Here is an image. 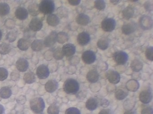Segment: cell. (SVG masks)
<instances>
[{
    "instance_id": "37",
    "label": "cell",
    "mask_w": 153,
    "mask_h": 114,
    "mask_svg": "<svg viewBox=\"0 0 153 114\" xmlns=\"http://www.w3.org/2000/svg\"><path fill=\"white\" fill-rule=\"evenodd\" d=\"M94 7L98 10H103L106 7V4L103 0H96L94 1Z\"/></svg>"
},
{
    "instance_id": "23",
    "label": "cell",
    "mask_w": 153,
    "mask_h": 114,
    "mask_svg": "<svg viewBox=\"0 0 153 114\" xmlns=\"http://www.w3.org/2000/svg\"><path fill=\"white\" fill-rule=\"evenodd\" d=\"M135 12V9L132 5H129L122 11L123 18L124 19L129 20L132 18Z\"/></svg>"
},
{
    "instance_id": "33",
    "label": "cell",
    "mask_w": 153,
    "mask_h": 114,
    "mask_svg": "<svg viewBox=\"0 0 153 114\" xmlns=\"http://www.w3.org/2000/svg\"><path fill=\"white\" fill-rule=\"evenodd\" d=\"M59 108L57 103L54 102L51 104L47 109L48 114H59Z\"/></svg>"
},
{
    "instance_id": "27",
    "label": "cell",
    "mask_w": 153,
    "mask_h": 114,
    "mask_svg": "<svg viewBox=\"0 0 153 114\" xmlns=\"http://www.w3.org/2000/svg\"><path fill=\"white\" fill-rule=\"evenodd\" d=\"M31 46L33 51L38 52L42 50L45 47V45L43 40L36 39L32 42Z\"/></svg>"
},
{
    "instance_id": "16",
    "label": "cell",
    "mask_w": 153,
    "mask_h": 114,
    "mask_svg": "<svg viewBox=\"0 0 153 114\" xmlns=\"http://www.w3.org/2000/svg\"><path fill=\"white\" fill-rule=\"evenodd\" d=\"M28 12L26 8L23 7H19L15 11V15L18 19L24 20L26 19L28 16Z\"/></svg>"
},
{
    "instance_id": "5",
    "label": "cell",
    "mask_w": 153,
    "mask_h": 114,
    "mask_svg": "<svg viewBox=\"0 0 153 114\" xmlns=\"http://www.w3.org/2000/svg\"><path fill=\"white\" fill-rule=\"evenodd\" d=\"M153 99L152 91L150 87H147L146 89L140 92L139 94L140 101L141 103L145 105H147L151 102Z\"/></svg>"
},
{
    "instance_id": "39",
    "label": "cell",
    "mask_w": 153,
    "mask_h": 114,
    "mask_svg": "<svg viewBox=\"0 0 153 114\" xmlns=\"http://www.w3.org/2000/svg\"><path fill=\"white\" fill-rule=\"evenodd\" d=\"M8 76V71L4 67H0V81L6 80Z\"/></svg>"
},
{
    "instance_id": "22",
    "label": "cell",
    "mask_w": 153,
    "mask_h": 114,
    "mask_svg": "<svg viewBox=\"0 0 153 114\" xmlns=\"http://www.w3.org/2000/svg\"><path fill=\"white\" fill-rule=\"evenodd\" d=\"M98 104L99 102L96 98L91 97L89 98L86 102V107L90 111H94L97 108Z\"/></svg>"
},
{
    "instance_id": "48",
    "label": "cell",
    "mask_w": 153,
    "mask_h": 114,
    "mask_svg": "<svg viewBox=\"0 0 153 114\" xmlns=\"http://www.w3.org/2000/svg\"><path fill=\"white\" fill-rule=\"evenodd\" d=\"M123 114H136V112L135 110H132V109L129 110H126Z\"/></svg>"
},
{
    "instance_id": "24",
    "label": "cell",
    "mask_w": 153,
    "mask_h": 114,
    "mask_svg": "<svg viewBox=\"0 0 153 114\" xmlns=\"http://www.w3.org/2000/svg\"><path fill=\"white\" fill-rule=\"evenodd\" d=\"M46 21L49 26L55 27L59 24L60 19L57 15L52 13L47 16Z\"/></svg>"
},
{
    "instance_id": "19",
    "label": "cell",
    "mask_w": 153,
    "mask_h": 114,
    "mask_svg": "<svg viewBox=\"0 0 153 114\" xmlns=\"http://www.w3.org/2000/svg\"><path fill=\"white\" fill-rule=\"evenodd\" d=\"M45 90L50 93H52L59 87V83L55 79L49 80L45 84Z\"/></svg>"
},
{
    "instance_id": "21",
    "label": "cell",
    "mask_w": 153,
    "mask_h": 114,
    "mask_svg": "<svg viewBox=\"0 0 153 114\" xmlns=\"http://www.w3.org/2000/svg\"><path fill=\"white\" fill-rule=\"evenodd\" d=\"M31 43V41L29 39L24 37L19 39L18 42L17 46L21 50L26 51L29 49Z\"/></svg>"
},
{
    "instance_id": "3",
    "label": "cell",
    "mask_w": 153,
    "mask_h": 114,
    "mask_svg": "<svg viewBox=\"0 0 153 114\" xmlns=\"http://www.w3.org/2000/svg\"><path fill=\"white\" fill-rule=\"evenodd\" d=\"M55 3L52 0H43L39 4L40 12L44 15L52 14L55 10Z\"/></svg>"
},
{
    "instance_id": "18",
    "label": "cell",
    "mask_w": 153,
    "mask_h": 114,
    "mask_svg": "<svg viewBox=\"0 0 153 114\" xmlns=\"http://www.w3.org/2000/svg\"><path fill=\"white\" fill-rule=\"evenodd\" d=\"M128 94V89L123 86L118 87L115 92V97L118 100L124 99Z\"/></svg>"
},
{
    "instance_id": "32",
    "label": "cell",
    "mask_w": 153,
    "mask_h": 114,
    "mask_svg": "<svg viewBox=\"0 0 153 114\" xmlns=\"http://www.w3.org/2000/svg\"><path fill=\"white\" fill-rule=\"evenodd\" d=\"M11 50V47L9 44L3 42L0 44V53L2 55H6Z\"/></svg>"
},
{
    "instance_id": "1",
    "label": "cell",
    "mask_w": 153,
    "mask_h": 114,
    "mask_svg": "<svg viewBox=\"0 0 153 114\" xmlns=\"http://www.w3.org/2000/svg\"><path fill=\"white\" fill-rule=\"evenodd\" d=\"M79 84L76 79L68 78L64 82L63 89L67 94H76L79 90Z\"/></svg>"
},
{
    "instance_id": "25",
    "label": "cell",
    "mask_w": 153,
    "mask_h": 114,
    "mask_svg": "<svg viewBox=\"0 0 153 114\" xmlns=\"http://www.w3.org/2000/svg\"><path fill=\"white\" fill-rule=\"evenodd\" d=\"M28 13L33 17H36L39 14L40 12L39 10V4L37 3L33 2L30 4L27 8Z\"/></svg>"
},
{
    "instance_id": "4",
    "label": "cell",
    "mask_w": 153,
    "mask_h": 114,
    "mask_svg": "<svg viewBox=\"0 0 153 114\" xmlns=\"http://www.w3.org/2000/svg\"><path fill=\"white\" fill-rule=\"evenodd\" d=\"M112 57L115 63L119 65H124L128 59V55L127 53L123 51L115 52L113 54Z\"/></svg>"
},
{
    "instance_id": "13",
    "label": "cell",
    "mask_w": 153,
    "mask_h": 114,
    "mask_svg": "<svg viewBox=\"0 0 153 114\" xmlns=\"http://www.w3.org/2000/svg\"><path fill=\"white\" fill-rule=\"evenodd\" d=\"M91 38L90 34L85 31H83L78 35L77 42L81 46L87 45L90 42Z\"/></svg>"
},
{
    "instance_id": "11",
    "label": "cell",
    "mask_w": 153,
    "mask_h": 114,
    "mask_svg": "<svg viewBox=\"0 0 153 114\" xmlns=\"http://www.w3.org/2000/svg\"><path fill=\"white\" fill-rule=\"evenodd\" d=\"M137 28V25L135 22H129L124 24L122 27V31L124 34L128 35L134 33Z\"/></svg>"
},
{
    "instance_id": "36",
    "label": "cell",
    "mask_w": 153,
    "mask_h": 114,
    "mask_svg": "<svg viewBox=\"0 0 153 114\" xmlns=\"http://www.w3.org/2000/svg\"><path fill=\"white\" fill-rule=\"evenodd\" d=\"M17 37V32L15 30L10 31L6 35V39L10 42H12L16 41Z\"/></svg>"
},
{
    "instance_id": "7",
    "label": "cell",
    "mask_w": 153,
    "mask_h": 114,
    "mask_svg": "<svg viewBox=\"0 0 153 114\" xmlns=\"http://www.w3.org/2000/svg\"><path fill=\"white\" fill-rule=\"evenodd\" d=\"M105 77L109 82L113 84H118L120 80V75L117 71L110 69L106 72Z\"/></svg>"
},
{
    "instance_id": "17",
    "label": "cell",
    "mask_w": 153,
    "mask_h": 114,
    "mask_svg": "<svg viewBox=\"0 0 153 114\" xmlns=\"http://www.w3.org/2000/svg\"><path fill=\"white\" fill-rule=\"evenodd\" d=\"M16 66L19 71L25 72L27 70L29 67V63L25 58H20L17 61Z\"/></svg>"
},
{
    "instance_id": "42",
    "label": "cell",
    "mask_w": 153,
    "mask_h": 114,
    "mask_svg": "<svg viewBox=\"0 0 153 114\" xmlns=\"http://www.w3.org/2000/svg\"><path fill=\"white\" fill-rule=\"evenodd\" d=\"M26 102V97L25 95H21L17 99V102L18 104L23 105Z\"/></svg>"
},
{
    "instance_id": "30",
    "label": "cell",
    "mask_w": 153,
    "mask_h": 114,
    "mask_svg": "<svg viewBox=\"0 0 153 114\" xmlns=\"http://www.w3.org/2000/svg\"><path fill=\"white\" fill-rule=\"evenodd\" d=\"M143 67V63L138 59L133 60L131 63V69L134 72L140 71Z\"/></svg>"
},
{
    "instance_id": "29",
    "label": "cell",
    "mask_w": 153,
    "mask_h": 114,
    "mask_svg": "<svg viewBox=\"0 0 153 114\" xmlns=\"http://www.w3.org/2000/svg\"><path fill=\"white\" fill-rule=\"evenodd\" d=\"M24 80L26 83L32 84L35 82L36 76L33 72L29 71L24 75Z\"/></svg>"
},
{
    "instance_id": "41",
    "label": "cell",
    "mask_w": 153,
    "mask_h": 114,
    "mask_svg": "<svg viewBox=\"0 0 153 114\" xmlns=\"http://www.w3.org/2000/svg\"><path fill=\"white\" fill-rule=\"evenodd\" d=\"M141 114H153V108L150 106H145L142 107Z\"/></svg>"
},
{
    "instance_id": "35",
    "label": "cell",
    "mask_w": 153,
    "mask_h": 114,
    "mask_svg": "<svg viewBox=\"0 0 153 114\" xmlns=\"http://www.w3.org/2000/svg\"><path fill=\"white\" fill-rule=\"evenodd\" d=\"M68 36L65 32H61L57 34V42L59 43L63 44L68 40Z\"/></svg>"
},
{
    "instance_id": "47",
    "label": "cell",
    "mask_w": 153,
    "mask_h": 114,
    "mask_svg": "<svg viewBox=\"0 0 153 114\" xmlns=\"http://www.w3.org/2000/svg\"><path fill=\"white\" fill-rule=\"evenodd\" d=\"M16 75H14L13 73H12L11 74V77L13 80H17L18 79H19V74H17V73H16Z\"/></svg>"
},
{
    "instance_id": "9",
    "label": "cell",
    "mask_w": 153,
    "mask_h": 114,
    "mask_svg": "<svg viewBox=\"0 0 153 114\" xmlns=\"http://www.w3.org/2000/svg\"><path fill=\"white\" fill-rule=\"evenodd\" d=\"M45 47H51L53 46L57 42V33L56 31H52L43 41Z\"/></svg>"
},
{
    "instance_id": "52",
    "label": "cell",
    "mask_w": 153,
    "mask_h": 114,
    "mask_svg": "<svg viewBox=\"0 0 153 114\" xmlns=\"http://www.w3.org/2000/svg\"><path fill=\"white\" fill-rule=\"evenodd\" d=\"M1 97H0V101H1Z\"/></svg>"
},
{
    "instance_id": "20",
    "label": "cell",
    "mask_w": 153,
    "mask_h": 114,
    "mask_svg": "<svg viewBox=\"0 0 153 114\" xmlns=\"http://www.w3.org/2000/svg\"><path fill=\"white\" fill-rule=\"evenodd\" d=\"M76 22L79 25L82 26H86L90 22V18L86 14L84 13L79 14L76 17Z\"/></svg>"
},
{
    "instance_id": "45",
    "label": "cell",
    "mask_w": 153,
    "mask_h": 114,
    "mask_svg": "<svg viewBox=\"0 0 153 114\" xmlns=\"http://www.w3.org/2000/svg\"><path fill=\"white\" fill-rule=\"evenodd\" d=\"M68 1L71 5L76 6L80 4L81 1L80 0H69Z\"/></svg>"
},
{
    "instance_id": "49",
    "label": "cell",
    "mask_w": 153,
    "mask_h": 114,
    "mask_svg": "<svg viewBox=\"0 0 153 114\" xmlns=\"http://www.w3.org/2000/svg\"><path fill=\"white\" fill-rule=\"evenodd\" d=\"M5 110V109L4 106L0 104V114H4Z\"/></svg>"
},
{
    "instance_id": "14",
    "label": "cell",
    "mask_w": 153,
    "mask_h": 114,
    "mask_svg": "<svg viewBox=\"0 0 153 114\" xmlns=\"http://www.w3.org/2000/svg\"><path fill=\"white\" fill-rule=\"evenodd\" d=\"M62 50L64 56L67 57H71L74 55L76 53V46L71 43L66 44L62 46Z\"/></svg>"
},
{
    "instance_id": "6",
    "label": "cell",
    "mask_w": 153,
    "mask_h": 114,
    "mask_svg": "<svg viewBox=\"0 0 153 114\" xmlns=\"http://www.w3.org/2000/svg\"><path fill=\"white\" fill-rule=\"evenodd\" d=\"M116 21L112 18H106L103 20L101 23L102 29L106 32L113 31L116 27Z\"/></svg>"
},
{
    "instance_id": "34",
    "label": "cell",
    "mask_w": 153,
    "mask_h": 114,
    "mask_svg": "<svg viewBox=\"0 0 153 114\" xmlns=\"http://www.w3.org/2000/svg\"><path fill=\"white\" fill-rule=\"evenodd\" d=\"M53 56L54 59L57 60L62 59L64 58V55L62 52V48L60 47L55 48L53 51Z\"/></svg>"
},
{
    "instance_id": "43",
    "label": "cell",
    "mask_w": 153,
    "mask_h": 114,
    "mask_svg": "<svg viewBox=\"0 0 153 114\" xmlns=\"http://www.w3.org/2000/svg\"><path fill=\"white\" fill-rule=\"evenodd\" d=\"M144 7L147 11H152L153 10V4L151 1L146 2L144 4Z\"/></svg>"
},
{
    "instance_id": "28",
    "label": "cell",
    "mask_w": 153,
    "mask_h": 114,
    "mask_svg": "<svg viewBox=\"0 0 153 114\" xmlns=\"http://www.w3.org/2000/svg\"><path fill=\"white\" fill-rule=\"evenodd\" d=\"M12 95V91L8 86H3L0 89V97L1 99H7Z\"/></svg>"
},
{
    "instance_id": "12",
    "label": "cell",
    "mask_w": 153,
    "mask_h": 114,
    "mask_svg": "<svg viewBox=\"0 0 153 114\" xmlns=\"http://www.w3.org/2000/svg\"><path fill=\"white\" fill-rule=\"evenodd\" d=\"M42 20L38 18L32 19L29 24V28L33 32H37L41 30L43 27Z\"/></svg>"
},
{
    "instance_id": "26",
    "label": "cell",
    "mask_w": 153,
    "mask_h": 114,
    "mask_svg": "<svg viewBox=\"0 0 153 114\" xmlns=\"http://www.w3.org/2000/svg\"><path fill=\"white\" fill-rule=\"evenodd\" d=\"M110 40L106 37H102L100 38L97 41V46L98 48L102 50H105L109 47Z\"/></svg>"
},
{
    "instance_id": "44",
    "label": "cell",
    "mask_w": 153,
    "mask_h": 114,
    "mask_svg": "<svg viewBox=\"0 0 153 114\" xmlns=\"http://www.w3.org/2000/svg\"><path fill=\"white\" fill-rule=\"evenodd\" d=\"M101 106L103 107H107L110 104L109 102L106 99H102L101 101Z\"/></svg>"
},
{
    "instance_id": "31",
    "label": "cell",
    "mask_w": 153,
    "mask_h": 114,
    "mask_svg": "<svg viewBox=\"0 0 153 114\" xmlns=\"http://www.w3.org/2000/svg\"><path fill=\"white\" fill-rule=\"evenodd\" d=\"M10 12V7L7 3H0V16L7 15Z\"/></svg>"
},
{
    "instance_id": "38",
    "label": "cell",
    "mask_w": 153,
    "mask_h": 114,
    "mask_svg": "<svg viewBox=\"0 0 153 114\" xmlns=\"http://www.w3.org/2000/svg\"><path fill=\"white\" fill-rule=\"evenodd\" d=\"M145 55L146 58L150 61L153 60V47L152 46H149L146 49L145 52Z\"/></svg>"
},
{
    "instance_id": "8",
    "label": "cell",
    "mask_w": 153,
    "mask_h": 114,
    "mask_svg": "<svg viewBox=\"0 0 153 114\" xmlns=\"http://www.w3.org/2000/svg\"><path fill=\"white\" fill-rule=\"evenodd\" d=\"M83 62L88 65L93 64L96 60V54L93 51L88 50L83 52L82 55Z\"/></svg>"
},
{
    "instance_id": "50",
    "label": "cell",
    "mask_w": 153,
    "mask_h": 114,
    "mask_svg": "<svg viewBox=\"0 0 153 114\" xmlns=\"http://www.w3.org/2000/svg\"><path fill=\"white\" fill-rule=\"evenodd\" d=\"M110 2L112 4L116 5V4H118L121 1H119V0H111V1H110Z\"/></svg>"
},
{
    "instance_id": "15",
    "label": "cell",
    "mask_w": 153,
    "mask_h": 114,
    "mask_svg": "<svg viewBox=\"0 0 153 114\" xmlns=\"http://www.w3.org/2000/svg\"><path fill=\"white\" fill-rule=\"evenodd\" d=\"M88 81L91 83H97L99 80V74L96 69H91L88 72L86 75Z\"/></svg>"
},
{
    "instance_id": "51",
    "label": "cell",
    "mask_w": 153,
    "mask_h": 114,
    "mask_svg": "<svg viewBox=\"0 0 153 114\" xmlns=\"http://www.w3.org/2000/svg\"><path fill=\"white\" fill-rule=\"evenodd\" d=\"M2 32H1V30L0 29V41L1 40V38H2Z\"/></svg>"
},
{
    "instance_id": "10",
    "label": "cell",
    "mask_w": 153,
    "mask_h": 114,
    "mask_svg": "<svg viewBox=\"0 0 153 114\" xmlns=\"http://www.w3.org/2000/svg\"><path fill=\"white\" fill-rule=\"evenodd\" d=\"M50 72L49 68L46 65L42 64L37 67L36 75L40 79H45L49 77Z\"/></svg>"
},
{
    "instance_id": "40",
    "label": "cell",
    "mask_w": 153,
    "mask_h": 114,
    "mask_svg": "<svg viewBox=\"0 0 153 114\" xmlns=\"http://www.w3.org/2000/svg\"><path fill=\"white\" fill-rule=\"evenodd\" d=\"M65 114H81V112L77 108L71 107L66 110Z\"/></svg>"
},
{
    "instance_id": "46",
    "label": "cell",
    "mask_w": 153,
    "mask_h": 114,
    "mask_svg": "<svg viewBox=\"0 0 153 114\" xmlns=\"http://www.w3.org/2000/svg\"><path fill=\"white\" fill-rule=\"evenodd\" d=\"M98 114H112L111 110L110 109H103L100 110Z\"/></svg>"
},
{
    "instance_id": "2",
    "label": "cell",
    "mask_w": 153,
    "mask_h": 114,
    "mask_svg": "<svg viewBox=\"0 0 153 114\" xmlns=\"http://www.w3.org/2000/svg\"><path fill=\"white\" fill-rule=\"evenodd\" d=\"M44 100L41 97H36L32 99L30 102V107L31 110L36 114L42 113L45 108Z\"/></svg>"
}]
</instances>
